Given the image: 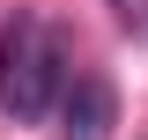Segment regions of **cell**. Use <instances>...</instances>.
Instances as JSON below:
<instances>
[{
	"instance_id": "1",
	"label": "cell",
	"mask_w": 148,
	"mask_h": 140,
	"mask_svg": "<svg viewBox=\"0 0 148 140\" xmlns=\"http://www.w3.org/2000/svg\"><path fill=\"white\" fill-rule=\"evenodd\" d=\"M67 96V52L37 15H8L0 22V118L37 125L45 111Z\"/></svg>"
},
{
	"instance_id": "2",
	"label": "cell",
	"mask_w": 148,
	"mask_h": 140,
	"mask_svg": "<svg viewBox=\"0 0 148 140\" xmlns=\"http://www.w3.org/2000/svg\"><path fill=\"white\" fill-rule=\"evenodd\" d=\"M119 125V96H111L104 74H74L67 96H59V140H111Z\"/></svg>"
}]
</instances>
